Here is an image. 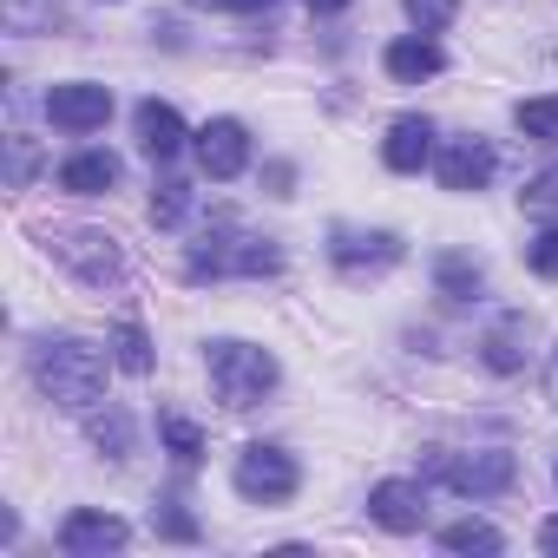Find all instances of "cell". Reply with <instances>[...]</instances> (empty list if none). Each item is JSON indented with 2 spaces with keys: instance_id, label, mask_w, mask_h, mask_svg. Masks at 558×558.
I'll use <instances>...</instances> for the list:
<instances>
[{
  "instance_id": "1",
  "label": "cell",
  "mask_w": 558,
  "mask_h": 558,
  "mask_svg": "<svg viewBox=\"0 0 558 558\" xmlns=\"http://www.w3.org/2000/svg\"><path fill=\"white\" fill-rule=\"evenodd\" d=\"M106 362H112V349L99 355V349L80 342V336H40L34 355H27L34 388H40L53 408H66V414H86V408L106 401Z\"/></svg>"
},
{
  "instance_id": "2",
  "label": "cell",
  "mask_w": 558,
  "mask_h": 558,
  "mask_svg": "<svg viewBox=\"0 0 558 558\" xmlns=\"http://www.w3.org/2000/svg\"><path fill=\"white\" fill-rule=\"evenodd\" d=\"M276 269H283V250H276L269 236L236 230L230 210H223V217L204 230V243L184 256V276H191V283H217V276H276Z\"/></svg>"
},
{
  "instance_id": "3",
  "label": "cell",
  "mask_w": 558,
  "mask_h": 558,
  "mask_svg": "<svg viewBox=\"0 0 558 558\" xmlns=\"http://www.w3.org/2000/svg\"><path fill=\"white\" fill-rule=\"evenodd\" d=\"M204 375H210V395H217L230 414L256 408L276 381H283V368H276V355H269V349L236 342V336H223V342H210V349H204Z\"/></svg>"
},
{
  "instance_id": "4",
  "label": "cell",
  "mask_w": 558,
  "mask_h": 558,
  "mask_svg": "<svg viewBox=\"0 0 558 558\" xmlns=\"http://www.w3.org/2000/svg\"><path fill=\"white\" fill-rule=\"evenodd\" d=\"M421 473L440 480V486L460 493V499H493V493H506V486L519 480V460H512L506 447H486V453H447V447H434Z\"/></svg>"
},
{
  "instance_id": "5",
  "label": "cell",
  "mask_w": 558,
  "mask_h": 558,
  "mask_svg": "<svg viewBox=\"0 0 558 558\" xmlns=\"http://www.w3.org/2000/svg\"><path fill=\"white\" fill-rule=\"evenodd\" d=\"M230 480H236V493H243V499H256V506H283V499H296V486H303V466H296L283 447L250 440V447L236 453Z\"/></svg>"
},
{
  "instance_id": "6",
  "label": "cell",
  "mask_w": 558,
  "mask_h": 558,
  "mask_svg": "<svg viewBox=\"0 0 558 558\" xmlns=\"http://www.w3.org/2000/svg\"><path fill=\"white\" fill-rule=\"evenodd\" d=\"M47 250L80 276L86 290H119L125 283V256L106 230H47Z\"/></svg>"
},
{
  "instance_id": "7",
  "label": "cell",
  "mask_w": 558,
  "mask_h": 558,
  "mask_svg": "<svg viewBox=\"0 0 558 558\" xmlns=\"http://www.w3.org/2000/svg\"><path fill=\"white\" fill-rule=\"evenodd\" d=\"M408 256V243L395 236V230H355V223H336L329 230V263L342 269V276H381V269H395Z\"/></svg>"
},
{
  "instance_id": "8",
  "label": "cell",
  "mask_w": 558,
  "mask_h": 558,
  "mask_svg": "<svg viewBox=\"0 0 558 558\" xmlns=\"http://www.w3.org/2000/svg\"><path fill=\"white\" fill-rule=\"evenodd\" d=\"M197 165H204V178H217V184L243 178V165H250V125H243V119H204V125H197Z\"/></svg>"
},
{
  "instance_id": "9",
  "label": "cell",
  "mask_w": 558,
  "mask_h": 558,
  "mask_svg": "<svg viewBox=\"0 0 558 558\" xmlns=\"http://www.w3.org/2000/svg\"><path fill=\"white\" fill-rule=\"evenodd\" d=\"M493 171H499V158H493L486 138H447V145L434 151V178H440V191H486Z\"/></svg>"
},
{
  "instance_id": "10",
  "label": "cell",
  "mask_w": 558,
  "mask_h": 558,
  "mask_svg": "<svg viewBox=\"0 0 558 558\" xmlns=\"http://www.w3.org/2000/svg\"><path fill=\"white\" fill-rule=\"evenodd\" d=\"M47 119H53L60 132H99V125L112 119V93L93 86V80H66V86L47 93Z\"/></svg>"
},
{
  "instance_id": "11",
  "label": "cell",
  "mask_w": 558,
  "mask_h": 558,
  "mask_svg": "<svg viewBox=\"0 0 558 558\" xmlns=\"http://www.w3.org/2000/svg\"><path fill=\"white\" fill-rule=\"evenodd\" d=\"M368 519L381 532H421L427 525V486L421 480H381L368 493Z\"/></svg>"
},
{
  "instance_id": "12",
  "label": "cell",
  "mask_w": 558,
  "mask_h": 558,
  "mask_svg": "<svg viewBox=\"0 0 558 558\" xmlns=\"http://www.w3.org/2000/svg\"><path fill=\"white\" fill-rule=\"evenodd\" d=\"M125 538H132V525L112 519V512H66V525H60V551L66 558H106Z\"/></svg>"
},
{
  "instance_id": "13",
  "label": "cell",
  "mask_w": 558,
  "mask_h": 558,
  "mask_svg": "<svg viewBox=\"0 0 558 558\" xmlns=\"http://www.w3.org/2000/svg\"><path fill=\"white\" fill-rule=\"evenodd\" d=\"M132 125H138V151H145V158L171 165V158L184 151V119H178V106H165V99H145V106L132 112Z\"/></svg>"
},
{
  "instance_id": "14",
  "label": "cell",
  "mask_w": 558,
  "mask_h": 558,
  "mask_svg": "<svg viewBox=\"0 0 558 558\" xmlns=\"http://www.w3.org/2000/svg\"><path fill=\"white\" fill-rule=\"evenodd\" d=\"M427 158H434V125H427L421 112H408V119H395V125H388V138H381V165L408 178V171H421Z\"/></svg>"
},
{
  "instance_id": "15",
  "label": "cell",
  "mask_w": 558,
  "mask_h": 558,
  "mask_svg": "<svg viewBox=\"0 0 558 558\" xmlns=\"http://www.w3.org/2000/svg\"><path fill=\"white\" fill-rule=\"evenodd\" d=\"M381 66H388L395 86H421V80H434V73L447 66V53H440L427 34H408V40H395V47L381 53Z\"/></svg>"
},
{
  "instance_id": "16",
  "label": "cell",
  "mask_w": 558,
  "mask_h": 558,
  "mask_svg": "<svg viewBox=\"0 0 558 558\" xmlns=\"http://www.w3.org/2000/svg\"><path fill=\"white\" fill-rule=\"evenodd\" d=\"M86 440H93L106 460H125V453L138 447V427H132V414H125L119 401H99V408H86Z\"/></svg>"
},
{
  "instance_id": "17",
  "label": "cell",
  "mask_w": 558,
  "mask_h": 558,
  "mask_svg": "<svg viewBox=\"0 0 558 558\" xmlns=\"http://www.w3.org/2000/svg\"><path fill=\"white\" fill-rule=\"evenodd\" d=\"M112 184H119V158L112 151H73L60 165V191H73V197H99Z\"/></svg>"
},
{
  "instance_id": "18",
  "label": "cell",
  "mask_w": 558,
  "mask_h": 558,
  "mask_svg": "<svg viewBox=\"0 0 558 558\" xmlns=\"http://www.w3.org/2000/svg\"><path fill=\"white\" fill-rule=\"evenodd\" d=\"M434 290H440L447 303H473V296L486 290V276H480V263H473V256L440 250V256H434Z\"/></svg>"
},
{
  "instance_id": "19",
  "label": "cell",
  "mask_w": 558,
  "mask_h": 558,
  "mask_svg": "<svg viewBox=\"0 0 558 558\" xmlns=\"http://www.w3.org/2000/svg\"><path fill=\"white\" fill-rule=\"evenodd\" d=\"M480 362H486L493 375H519V368H525V316H506V323L480 342Z\"/></svg>"
},
{
  "instance_id": "20",
  "label": "cell",
  "mask_w": 558,
  "mask_h": 558,
  "mask_svg": "<svg viewBox=\"0 0 558 558\" xmlns=\"http://www.w3.org/2000/svg\"><path fill=\"white\" fill-rule=\"evenodd\" d=\"M106 349H112V362L125 368V375H151L158 368V355H151V336H145V323H112V336H106Z\"/></svg>"
},
{
  "instance_id": "21",
  "label": "cell",
  "mask_w": 558,
  "mask_h": 558,
  "mask_svg": "<svg viewBox=\"0 0 558 558\" xmlns=\"http://www.w3.org/2000/svg\"><path fill=\"white\" fill-rule=\"evenodd\" d=\"M440 545L447 551H506V532L493 525V519H453V525H440Z\"/></svg>"
},
{
  "instance_id": "22",
  "label": "cell",
  "mask_w": 558,
  "mask_h": 558,
  "mask_svg": "<svg viewBox=\"0 0 558 558\" xmlns=\"http://www.w3.org/2000/svg\"><path fill=\"white\" fill-rule=\"evenodd\" d=\"M158 434H165V453H171L184 473L204 460V434H197V421H184V414H158Z\"/></svg>"
},
{
  "instance_id": "23",
  "label": "cell",
  "mask_w": 558,
  "mask_h": 558,
  "mask_svg": "<svg viewBox=\"0 0 558 558\" xmlns=\"http://www.w3.org/2000/svg\"><path fill=\"white\" fill-rule=\"evenodd\" d=\"M512 125H519L532 145H558V93H551V99H519V106H512Z\"/></svg>"
},
{
  "instance_id": "24",
  "label": "cell",
  "mask_w": 558,
  "mask_h": 558,
  "mask_svg": "<svg viewBox=\"0 0 558 558\" xmlns=\"http://www.w3.org/2000/svg\"><path fill=\"white\" fill-rule=\"evenodd\" d=\"M184 217H191V184L184 178H158L151 184V223L158 230H178Z\"/></svg>"
},
{
  "instance_id": "25",
  "label": "cell",
  "mask_w": 558,
  "mask_h": 558,
  "mask_svg": "<svg viewBox=\"0 0 558 558\" xmlns=\"http://www.w3.org/2000/svg\"><path fill=\"white\" fill-rule=\"evenodd\" d=\"M151 532H158V538H184V545H191V538H197V519H191V512H184V499L171 493V499H158V506H151Z\"/></svg>"
},
{
  "instance_id": "26",
  "label": "cell",
  "mask_w": 558,
  "mask_h": 558,
  "mask_svg": "<svg viewBox=\"0 0 558 558\" xmlns=\"http://www.w3.org/2000/svg\"><path fill=\"white\" fill-rule=\"evenodd\" d=\"M519 204H525V217H558V165H545L538 178H525Z\"/></svg>"
},
{
  "instance_id": "27",
  "label": "cell",
  "mask_w": 558,
  "mask_h": 558,
  "mask_svg": "<svg viewBox=\"0 0 558 558\" xmlns=\"http://www.w3.org/2000/svg\"><path fill=\"white\" fill-rule=\"evenodd\" d=\"M401 8H408V21H414L421 34H440V27L460 14V0H401Z\"/></svg>"
},
{
  "instance_id": "28",
  "label": "cell",
  "mask_w": 558,
  "mask_h": 558,
  "mask_svg": "<svg viewBox=\"0 0 558 558\" xmlns=\"http://www.w3.org/2000/svg\"><path fill=\"white\" fill-rule=\"evenodd\" d=\"M525 263H532V276L558 283V223H551V230H538V236L525 243Z\"/></svg>"
},
{
  "instance_id": "29",
  "label": "cell",
  "mask_w": 558,
  "mask_h": 558,
  "mask_svg": "<svg viewBox=\"0 0 558 558\" xmlns=\"http://www.w3.org/2000/svg\"><path fill=\"white\" fill-rule=\"evenodd\" d=\"M8 145H14V165H8V184H14V191H21V184H27V178H34V138H21V132H14V138H8Z\"/></svg>"
},
{
  "instance_id": "30",
  "label": "cell",
  "mask_w": 558,
  "mask_h": 558,
  "mask_svg": "<svg viewBox=\"0 0 558 558\" xmlns=\"http://www.w3.org/2000/svg\"><path fill=\"white\" fill-rule=\"evenodd\" d=\"M290 184H296L290 165H269V197H290Z\"/></svg>"
},
{
  "instance_id": "31",
  "label": "cell",
  "mask_w": 558,
  "mask_h": 558,
  "mask_svg": "<svg viewBox=\"0 0 558 558\" xmlns=\"http://www.w3.org/2000/svg\"><path fill=\"white\" fill-rule=\"evenodd\" d=\"M223 8H230V14H269L276 0H223Z\"/></svg>"
},
{
  "instance_id": "32",
  "label": "cell",
  "mask_w": 558,
  "mask_h": 558,
  "mask_svg": "<svg viewBox=\"0 0 558 558\" xmlns=\"http://www.w3.org/2000/svg\"><path fill=\"white\" fill-rule=\"evenodd\" d=\"M538 545H545V551H551V558H558V512H551V519H545V532H538Z\"/></svg>"
},
{
  "instance_id": "33",
  "label": "cell",
  "mask_w": 558,
  "mask_h": 558,
  "mask_svg": "<svg viewBox=\"0 0 558 558\" xmlns=\"http://www.w3.org/2000/svg\"><path fill=\"white\" fill-rule=\"evenodd\" d=\"M349 0H310V14H342Z\"/></svg>"
},
{
  "instance_id": "34",
  "label": "cell",
  "mask_w": 558,
  "mask_h": 558,
  "mask_svg": "<svg viewBox=\"0 0 558 558\" xmlns=\"http://www.w3.org/2000/svg\"><path fill=\"white\" fill-rule=\"evenodd\" d=\"M551 395H558V349H551Z\"/></svg>"
}]
</instances>
